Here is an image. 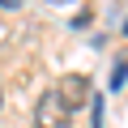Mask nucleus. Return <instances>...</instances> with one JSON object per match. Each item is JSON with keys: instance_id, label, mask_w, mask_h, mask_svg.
Listing matches in <instances>:
<instances>
[{"instance_id": "7ed1b4c3", "label": "nucleus", "mask_w": 128, "mask_h": 128, "mask_svg": "<svg viewBox=\"0 0 128 128\" xmlns=\"http://www.w3.org/2000/svg\"><path fill=\"white\" fill-rule=\"evenodd\" d=\"M124 77H128V56H120V60H115V68H111V90H120V86H124Z\"/></svg>"}, {"instance_id": "f257e3e1", "label": "nucleus", "mask_w": 128, "mask_h": 128, "mask_svg": "<svg viewBox=\"0 0 128 128\" xmlns=\"http://www.w3.org/2000/svg\"><path fill=\"white\" fill-rule=\"evenodd\" d=\"M51 94L60 98V107H64V111L73 115V111L90 107V77H86V73H64V77H60V86H56Z\"/></svg>"}, {"instance_id": "f03ea898", "label": "nucleus", "mask_w": 128, "mask_h": 128, "mask_svg": "<svg viewBox=\"0 0 128 128\" xmlns=\"http://www.w3.org/2000/svg\"><path fill=\"white\" fill-rule=\"evenodd\" d=\"M34 128H68V111L60 107V98L51 90L34 102Z\"/></svg>"}, {"instance_id": "20e7f679", "label": "nucleus", "mask_w": 128, "mask_h": 128, "mask_svg": "<svg viewBox=\"0 0 128 128\" xmlns=\"http://www.w3.org/2000/svg\"><path fill=\"white\" fill-rule=\"evenodd\" d=\"M90 124L102 128V98H98V94H94V102H90Z\"/></svg>"}, {"instance_id": "39448f33", "label": "nucleus", "mask_w": 128, "mask_h": 128, "mask_svg": "<svg viewBox=\"0 0 128 128\" xmlns=\"http://www.w3.org/2000/svg\"><path fill=\"white\" fill-rule=\"evenodd\" d=\"M124 34H128V17H124Z\"/></svg>"}, {"instance_id": "423d86ee", "label": "nucleus", "mask_w": 128, "mask_h": 128, "mask_svg": "<svg viewBox=\"0 0 128 128\" xmlns=\"http://www.w3.org/2000/svg\"><path fill=\"white\" fill-rule=\"evenodd\" d=\"M0 102H4V90H0Z\"/></svg>"}]
</instances>
